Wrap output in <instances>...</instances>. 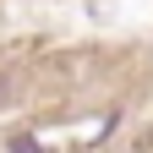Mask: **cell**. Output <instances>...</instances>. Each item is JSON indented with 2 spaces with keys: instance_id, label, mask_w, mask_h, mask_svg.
<instances>
[{
  "instance_id": "obj_1",
  "label": "cell",
  "mask_w": 153,
  "mask_h": 153,
  "mask_svg": "<svg viewBox=\"0 0 153 153\" xmlns=\"http://www.w3.org/2000/svg\"><path fill=\"white\" fill-rule=\"evenodd\" d=\"M0 99H6V76H0Z\"/></svg>"
}]
</instances>
